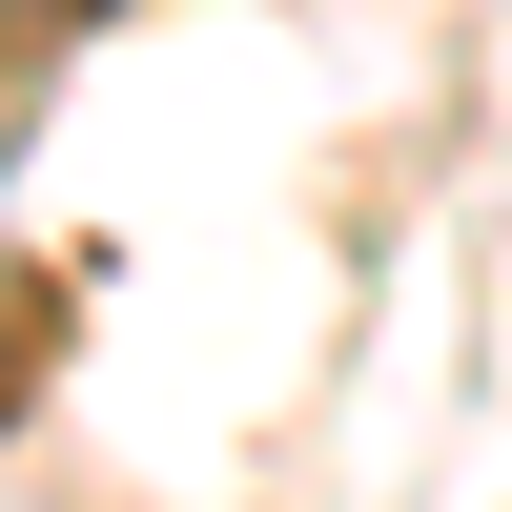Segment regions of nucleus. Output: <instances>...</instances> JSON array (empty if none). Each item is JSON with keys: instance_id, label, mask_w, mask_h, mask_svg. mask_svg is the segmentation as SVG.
Returning a JSON list of instances; mask_svg holds the SVG:
<instances>
[]
</instances>
